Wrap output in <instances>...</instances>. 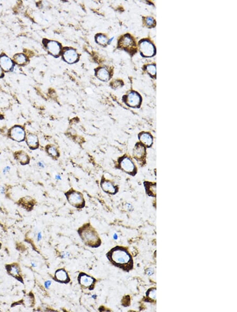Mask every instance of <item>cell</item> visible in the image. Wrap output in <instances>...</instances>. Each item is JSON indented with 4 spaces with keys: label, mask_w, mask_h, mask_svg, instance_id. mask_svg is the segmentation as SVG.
Returning <instances> with one entry per match:
<instances>
[{
    "label": "cell",
    "mask_w": 237,
    "mask_h": 312,
    "mask_svg": "<svg viewBox=\"0 0 237 312\" xmlns=\"http://www.w3.org/2000/svg\"><path fill=\"white\" fill-rule=\"evenodd\" d=\"M145 22H146V24L149 27H152L155 25V21L152 18L149 17V18H146Z\"/></svg>",
    "instance_id": "cell-25"
},
{
    "label": "cell",
    "mask_w": 237,
    "mask_h": 312,
    "mask_svg": "<svg viewBox=\"0 0 237 312\" xmlns=\"http://www.w3.org/2000/svg\"><path fill=\"white\" fill-rule=\"evenodd\" d=\"M63 57L68 63H73L76 62L78 58V55L75 50L72 49H68L64 52Z\"/></svg>",
    "instance_id": "cell-10"
},
{
    "label": "cell",
    "mask_w": 237,
    "mask_h": 312,
    "mask_svg": "<svg viewBox=\"0 0 237 312\" xmlns=\"http://www.w3.org/2000/svg\"><path fill=\"white\" fill-rule=\"evenodd\" d=\"M79 281L80 284L85 287H90L92 285L95 280L92 277L87 275L86 274H80L79 277Z\"/></svg>",
    "instance_id": "cell-11"
},
{
    "label": "cell",
    "mask_w": 237,
    "mask_h": 312,
    "mask_svg": "<svg viewBox=\"0 0 237 312\" xmlns=\"http://www.w3.org/2000/svg\"><path fill=\"white\" fill-rule=\"evenodd\" d=\"M147 69L151 75L154 76L156 74V67L155 65L152 64V65H148L147 66Z\"/></svg>",
    "instance_id": "cell-22"
},
{
    "label": "cell",
    "mask_w": 237,
    "mask_h": 312,
    "mask_svg": "<svg viewBox=\"0 0 237 312\" xmlns=\"http://www.w3.org/2000/svg\"><path fill=\"white\" fill-rule=\"evenodd\" d=\"M27 143L30 147L36 148L38 146V138L36 136L30 134L27 137Z\"/></svg>",
    "instance_id": "cell-14"
},
{
    "label": "cell",
    "mask_w": 237,
    "mask_h": 312,
    "mask_svg": "<svg viewBox=\"0 0 237 312\" xmlns=\"http://www.w3.org/2000/svg\"><path fill=\"white\" fill-rule=\"evenodd\" d=\"M2 75H3V71H2V68L0 67V77Z\"/></svg>",
    "instance_id": "cell-36"
},
{
    "label": "cell",
    "mask_w": 237,
    "mask_h": 312,
    "mask_svg": "<svg viewBox=\"0 0 237 312\" xmlns=\"http://www.w3.org/2000/svg\"><path fill=\"white\" fill-rule=\"evenodd\" d=\"M39 166H40V167H42V168H43V167H45V165H44V164L43 163V162H39Z\"/></svg>",
    "instance_id": "cell-35"
},
{
    "label": "cell",
    "mask_w": 237,
    "mask_h": 312,
    "mask_svg": "<svg viewBox=\"0 0 237 312\" xmlns=\"http://www.w3.org/2000/svg\"><path fill=\"white\" fill-rule=\"evenodd\" d=\"M127 209L129 210H132L131 208H132V206H131V205L130 204H127Z\"/></svg>",
    "instance_id": "cell-34"
},
{
    "label": "cell",
    "mask_w": 237,
    "mask_h": 312,
    "mask_svg": "<svg viewBox=\"0 0 237 312\" xmlns=\"http://www.w3.org/2000/svg\"><path fill=\"white\" fill-rule=\"evenodd\" d=\"M14 61L19 65H22L27 62V58L22 54H18L14 57Z\"/></svg>",
    "instance_id": "cell-19"
},
{
    "label": "cell",
    "mask_w": 237,
    "mask_h": 312,
    "mask_svg": "<svg viewBox=\"0 0 237 312\" xmlns=\"http://www.w3.org/2000/svg\"><path fill=\"white\" fill-rule=\"evenodd\" d=\"M140 140L147 146H150L152 144V137L148 133H142L139 136Z\"/></svg>",
    "instance_id": "cell-15"
},
{
    "label": "cell",
    "mask_w": 237,
    "mask_h": 312,
    "mask_svg": "<svg viewBox=\"0 0 237 312\" xmlns=\"http://www.w3.org/2000/svg\"><path fill=\"white\" fill-rule=\"evenodd\" d=\"M55 178H56V179L58 180L61 179V177L59 175H56V176H55Z\"/></svg>",
    "instance_id": "cell-37"
},
{
    "label": "cell",
    "mask_w": 237,
    "mask_h": 312,
    "mask_svg": "<svg viewBox=\"0 0 237 312\" xmlns=\"http://www.w3.org/2000/svg\"><path fill=\"white\" fill-rule=\"evenodd\" d=\"M97 76L99 79L104 81L108 80L110 78L109 72L106 69L104 68H101L98 70L97 72Z\"/></svg>",
    "instance_id": "cell-17"
},
{
    "label": "cell",
    "mask_w": 237,
    "mask_h": 312,
    "mask_svg": "<svg viewBox=\"0 0 237 312\" xmlns=\"http://www.w3.org/2000/svg\"><path fill=\"white\" fill-rule=\"evenodd\" d=\"M68 200L73 206L80 207L84 205L83 197L80 193L77 192H72L68 194Z\"/></svg>",
    "instance_id": "cell-4"
},
{
    "label": "cell",
    "mask_w": 237,
    "mask_h": 312,
    "mask_svg": "<svg viewBox=\"0 0 237 312\" xmlns=\"http://www.w3.org/2000/svg\"><path fill=\"white\" fill-rule=\"evenodd\" d=\"M4 191H5L4 188L2 186H0V192L3 193L4 192Z\"/></svg>",
    "instance_id": "cell-32"
},
{
    "label": "cell",
    "mask_w": 237,
    "mask_h": 312,
    "mask_svg": "<svg viewBox=\"0 0 237 312\" xmlns=\"http://www.w3.org/2000/svg\"><path fill=\"white\" fill-rule=\"evenodd\" d=\"M47 48L50 53L54 56H57L61 51V47L59 44L53 41H49L47 44Z\"/></svg>",
    "instance_id": "cell-9"
},
{
    "label": "cell",
    "mask_w": 237,
    "mask_h": 312,
    "mask_svg": "<svg viewBox=\"0 0 237 312\" xmlns=\"http://www.w3.org/2000/svg\"><path fill=\"white\" fill-rule=\"evenodd\" d=\"M109 258L113 264L118 266H124L130 263L131 256L125 249L116 247L109 253Z\"/></svg>",
    "instance_id": "cell-2"
},
{
    "label": "cell",
    "mask_w": 237,
    "mask_h": 312,
    "mask_svg": "<svg viewBox=\"0 0 237 312\" xmlns=\"http://www.w3.org/2000/svg\"><path fill=\"white\" fill-rule=\"evenodd\" d=\"M145 147L140 144H137L134 150V156L137 159H141L145 155Z\"/></svg>",
    "instance_id": "cell-12"
},
{
    "label": "cell",
    "mask_w": 237,
    "mask_h": 312,
    "mask_svg": "<svg viewBox=\"0 0 237 312\" xmlns=\"http://www.w3.org/2000/svg\"><path fill=\"white\" fill-rule=\"evenodd\" d=\"M147 274H148V275L151 276V275H153V273H154V270H153V269H151V268H150V269H148V270H147Z\"/></svg>",
    "instance_id": "cell-27"
},
{
    "label": "cell",
    "mask_w": 237,
    "mask_h": 312,
    "mask_svg": "<svg viewBox=\"0 0 237 312\" xmlns=\"http://www.w3.org/2000/svg\"><path fill=\"white\" fill-rule=\"evenodd\" d=\"M25 134L23 129L20 127L16 126L13 127L10 132V136L11 138L16 141H22L25 138Z\"/></svg>",
    "instance_id": "cell-6"
},
{
    "label": "cell",
    "mask_w": 237,
    "mask_h": 312,
    "mask_svg": "<svg viewBox=\"0 0 237 312\" xmlns=\"http://www.w3.org/2000/svg\"><path fill=\"white\" fill-rule=\"evenodd\" d=\"M95 297H96V295H94V296H92V297H93V298H95Z\"/></svg>",
    "instance_id": "cell-39"
},
{
    "label": "cell",
    "mask_w": 237,
    "mask_h": 312,
    "mask_svg": "<svg viewBox=\"0 0 237 312\" xmlns=\"http://www.w3.org/2000/svg\"><path fill=\"white\" fill-rule=\"evenodd\" d=\"M13 66V63L9 57L3 55L0 57V67L4 71H10Z\"/></svg>",
    "instance_id": "cell-8"
},
{
    "label": "cell",
    "mask_w": 237,
    "mask_h": 312,
    "mask_svg": "<svg viewBox=\"0 0 237 312\" xmlns=\"http://www.w3.org/2000/svg\"><path fill=\"white\" fill-rule=\"evenodd\" d=\"M31 264H32V266H33V267H36V265L35 263H31Z\"/></svg>",
    "instance_id": "cell-38"
},
{
    "label": "cell",
    "mask_w": 237,
    "mask_h": 312,
    "mask_svg": "<svg viewBox=\"0 0 237 312\" xmlns=\"http://www.w3.org/2000/svg\"><path fill=\"white\" fill-rule=\"evenodd\" d=\"M80 236L84 242L92 247H97L101 244L100 239L94 229L87 224L79 230Z\"/></svg>",
    "instance_id": "cell-1"
},
{
    "label": "cell",
    "mask_w": 237,
    "mask_h": 312,
    "mask_svg": "<svg viewBox=\"0 0 237 312\" xmlns=\"http://www.w3.org/2000/svg\"><path fill=\"white\" fill-rule=\"evenodd\" d=\"M47 152L51 156H53V157L58 156V153L57 151L56 148L54 147H50L48 148Z\"/></svg>",
    "instance_id": "cell-24"
},
{
    "label": "cell",
    "mask_w": 237,
    "mask_h": 312,
    "mask_svg": "<svg viewBox=\"0 0 237 312\" xmlns=\"http://www.w3.org/2000/svg\"><path fill=\"white\" fill-rule=\"evenodd\" d=\"M45 287H46L47 289H48V288L50 287V286L51 285V281H46V282H45Z\"/></svg>",
    "instance_id": "cell-28"
},
{
    "label": "cell",
    "mask_w": 237,
    "mask_h": 312,
    "mask_svg": "<svg viewBox=\"0 0 237 312\" xmlns=\"http://www.w3.org/2000/svg\"><path fill=\"white\" fill-rule=\"evenodd\" d=\"M55 277L56 279L61 282H65L68 280V276L66 272L64 270L61 269L56 271L55 273Z\"/></svg>",
    "instance_id": "cell-18"
},
{
    "label": "cell",
    "mask_w": 237,
    "mask_h": 312,
    "mask_svg": "<svg viewBox=\"0 0 237 312\" xmlns=\"http://www.w3.org/2000/svg\"><path fill=\"white\" fill-rule=\"evenodd\" d=\"M42 238V236L41 233L39 232V233H38V236H37L38 241H40V240H41Z\"/></svg>",
    "instance_id": "cell-29"
},
{
    "label": "cell",
    "mask_w": 237,
    "mask_h": 312,
    "mask_svg": "<svg viewBox=\"0 0 237 312\" xmlns=\"http://www.w3.org/2000/svg\"><path fill=\"white\" fill-rule=\"evenodd\" d=\"M149 297L153 300H155L156 298V290L155 289L152 290L151 291H149L148 292Z\"/></svg>",
    "instance_id": "cell-26"
},
{
    "label": "cell",
    "mask_w": 237,
    "mask_h": 312,
    "mask_svg": "<svg viewBox=\"0 0 237 312\" xmlns=\"http://www.w3.org/2000/svg\"><path fill=\"white\" fill-rule=\"evenodd\" d=\"M120 45L123 48H130L134 45V40L129 35L124 36L120 41Z\"/></svg>",
    "instance_id": "cell-13"
},
{
    "label": "cell",
    "mask_w": 237,
    "mask_h": 312,
    "mask_svg": "<svg viewBox=\"0 0 237 312\" xmlns=\"http://www.w3.org/2000/svg\"><path fill=\"white\" fill-rule=\"evenodd\" d=\"M141 101V99L139 95L136 92L132 91L129 93L127 98V103L129 106L136 107L139 106Z\"/></svg>",
    "instance_id": "cell-5"
},
{
    "label": "cell",
    "mask_w": 237,
    "mask_h": 312,
    "mask_svg": "<svg viewBox=\"0 0 237 312\" xmlns=\"http://www.w3.org/2000/svg\"><path fill=\"white\" fill-rule=\"evenodd\" d=\"M140 50L143 56L151 57L155 53L154 45L148 40H143L139 44Z\"/></svg>",
    "instance_id": "cell-3"
},
{
    "label": "cell",
    "mask_w": 237,
    "mask_h": 312,
    "mask_svg": "<svg viewBox=\"0 0 237 312\" xmlns=\"http://www.w3.org/2000/svg\"><path fill=\"white\" fill-rule=\"evenodd\" d=\"M120 166L123 170L129 173L133 172L135 169L134 162L128 157H125L122 159L120 161Z\"/></svg>",
    "instance_id": "cell-7"
},
{
    "label": "cell",
    "mask_w": 237,
    "mask_h": 312,
    "mask_svg": "<svg viewBox=\"0 0 237 312\" xmlns=\"http://www.w3.org/2000/svg\"><path fill=\"white\" fill-rule=\"evenodd\" d=\"M113 238H114V240H116L118 239V235H117V234H116V233H114V235H113Z\"/></svg>",
    "instance_id": "cell-33"
},
{
    "label": "cell",
    "mask_w": 237,
    "mask_h": 312,
    "mask_svg": "<svg viewBox=\"0 0 237 312\" xmlns=\"http://www.w3.org/2000/svg\"><path fill=\"white\" fill-rule=\"evenodd\" d=\"M68 256H70V254L68 253H63L62 255H61V256L62 258H65V257Z\"/></svg>",
    "instance_id": "cell-31"
},
{
    "label": "cell",
    "mask_w": 237,
    "mask_h": 312,
    "mask_svg": "<svg viewBox=\"0 0 237 312\" xmlns=\"http://www.w3.org/2000/svg\"><path fill=\"white\" fill-rule=\"evenodd\" d=\"M97 41L99 43L101 44H105L108 42V40L105 36L103 35H99L97 37Z\"/></svg>",
    "instance_id": "cell-21"
},
{
    "label": "cell",
    "mask_w": 237,
    "mask_h": 312,
    "mask_svg": "<svg viewBox=\"0 0 237 312\" xmlns=\"http://www.w3.org/2000/svg\"><path fill=\"white\" fill-rule=\"evenodd\" d=\"M101 187L104 191L110 193H116V189L112 183L109 181H103L101 183Z\"/></svg>",
    "instance_id": "cell-16"
},
{
    "label": "cell",
    "mask_w": 237,
    "mask_h": 312,
    "mask_svg": "<svg viewBox=\"0 0 237 312\" xmlns=\"http://www.w3.org/2000/svg\"><path fill=\"white\" fill-rule=\"evenodd\" d=\"M10 167H8H8H6L4 169V170H3L4 174H5L6 172L10 171Z\"/></svg>",
    "instance_id": "cell-30"
},
{
    "label": "cell",
    "mask_w": 237,
    "mask_h": 312,
    "mask_svg": "<svg viewBox=\"0 0 237 312\" xmlns=\"http://www.w3.org/2000/svg\"><path fill=\"white\" fill-rule=\"evenodd\" d=\"M16 158L18 160V161L22 163H23V164L27 163H28V161H29L28 156L26 153H23V152H21V153H17Z\"/></svg>",
    "instance_id": "cell-20"
},
{
    "label": "cell",
    "mask_w": 237,
    "mask_h": 312,
    "mask_svg": "<svg viewBox=\"0 0 237 312\" xmlns=\"http://www.w3.org/2000/svg\"><path fill=\"white\" fill-rule=\"evenodd\" d=\"M9 272L11 275L15 276L19 273V270L16 266H11L9 269Z\"/></svg>",
    "instance_id": "cell-23"
}]
</instances>
